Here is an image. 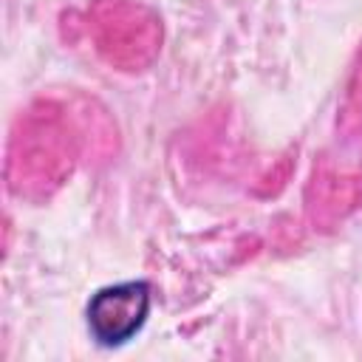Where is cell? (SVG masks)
I'll return each mask as SVG.
<instances>
[{"instance_id":"obj_1","label":"cell","mask_w":362,"mask_h":362,"mask_svg":"<svg viewBox=\"0 0 362 362\" xmlns=\"http://www.w3.org/2000/svg\"><path fill=\"white\" fill-rule=\"evenodd\" d=\"M150 314V288L141 280L99 288L88 303V328L99 345H124Z\"/></svg>"}]
</instances>
